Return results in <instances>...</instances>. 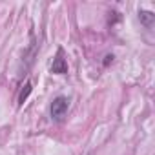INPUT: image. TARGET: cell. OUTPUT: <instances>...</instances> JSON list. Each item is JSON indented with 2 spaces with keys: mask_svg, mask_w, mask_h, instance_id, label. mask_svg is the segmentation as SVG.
<instances>
[{
  "mask_svg": "<svg viewBox=\"0 0 155 155\" xmlns=\"http://www.w3.org/2000/svg\"><path fill=\"white\" fill-rule=\"evenodd\" d=\"M68 108H69V99L64 97V95L57 97V99L51 102V108H49L51 119H53V120H62V119L66 117V113H68Z\"/></svg>",
  "mask_w": 155,
  "mask_h": 155,
  "instance_id": "cell-1",
  "label": "cell"
},
{
  "mask_svg": "<svg viewBox=\"0 0 155 155\" xmlns=\"http://www.w3.org/2000/svg\"><path fill=\"white\" fill-rule=\"evenodd\" d=\"M51 73H55V75H64V73H68V62H66V58H64V51H62V49H58V51H57V57L53 58Z\"/></svg>",
  "mask_w": 155,
  "mask_h": 155,
  "instance_id": "cell-2",
  "label": "cell"
},
{
  "mask_svg": "<svg viewBox=\"0 0 155 155\" xmlns=\"http://www.w3.org/2000/svg\"><path fill=\"white\" fill-rule=\"evenodd\" d=\"M139 18H140V22H142L146 28H153L155 15H153L151 11H139Z\"/></svg>",
  "mask_w": 155,
  "mask_h": 155,
  "instance_id": "cell-3",
  "label": "cell"
},
{
  "mask_svg": "<svg viewBox=\"0 0 155 155\" xmlns=\"http://www.w3.org/2000/svg\"><path fill=\"white\" fill-rule=\"evenodd\" d=\"M29 93H31V82H29V81H26V82H24V86H22V90H20V95H18V104H24V102H26V99L29 97Z\"/></svg>",
  "mask_w": 155,
  "mask_h": 155,
  "instance_id": "cell-4",
  "label": "cell"
}]
</instances>
